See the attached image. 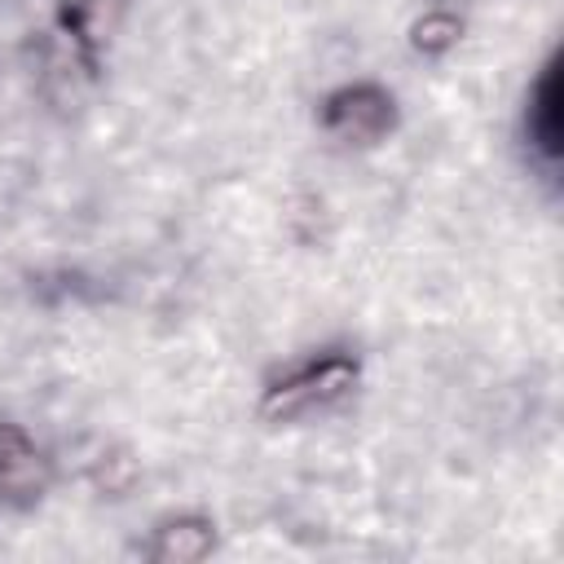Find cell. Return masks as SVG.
Returning a JSON list of instances; mask_svg holds the SVG:
<instances>
[{"label":"cell","mask_w":564,"mask_h":564,"mask_svg":"<svg viewBox=\"0 0 564 564\" xmlns=\"http://www.w3.org/2000/svg\"><path fill=\"white\" fill-rule=\"evenodd\" d=\"M397 110H392V97L375 84H352V88H339L326 97L322 106V123L330 137L339 141H352V145H370L379 141L388 128H392Z\"/></svg>","instance_id":"2"},{"label":"cell","mask_w":564,"mask_h":564,"mask_svg":"<svg viewBox=\"0 0 564 564\" xmlns=\"http://www.w3.org/2000/svg\"><path fill=\"white\" fill-rule=\"evenodd\" d=\"M529 137L546 159H560V66L551 62L529 97Z\"/></svg>","instance_id":"4"},{"label":"cell","mask_w":564,"mask_h":564,"mask_svg":"<svg viewBox=\"0 0 564 564\" xmlns=\"http://www.w3.org/2000/svg\"><path fill=\"white\" fill-rule=\"evenodd\" d=\"M458 40V22L454 18H423L419 26H414V44L419 48H427V53H441V48H449Z\"/></svg>","instance_id":"5"},{"label":"cell","mask_w":564,"mask_h":564,"mask_svg":"<svg viewBox=\"0 0 564 564\" xmlns=\"http://www.w3.org/2000/svg\"><path fill=\"white\" fill-rule=\"evenodd\" d=\"M357 379V361L330 352V357H317V361H304L300 370H291L282 383L269 388L264 397V414L273 419H300V414H313L330 401H339Z\"/></svg>","instance_id":"1"},{"label":"cell","mask_w":564,"mask_h":564,"mask_svg":"<svg viewBox=\"0 0 564 564\" xmlns=\"http://www.w3.org/2000/svg\"><path fill=\"white\" fill-rule=\"evenodd\" d=\"M44 485H48L44 454L26 441L22 427L0 423V494L4 498H18V502H31V498L44 494Z\"/></svg>","instance_id":"3"}]
</instances>
